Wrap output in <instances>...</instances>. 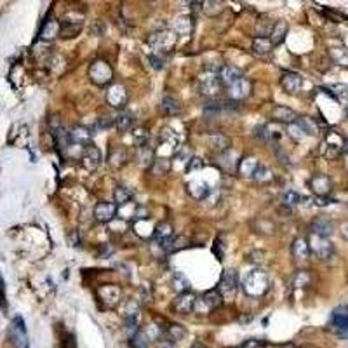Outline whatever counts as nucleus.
<instances>
[{
	"label": "nucleus",
	"mask_w": 348,
	"mask_h": 348,
	"mask_svg": "<svg viewBox=\"0 0 348 348\" xmlns=\"http://www.w3.org/2000/svg\"><path fill=\"white\" fill-rule=\"evenodd\" d=\"M268 289V277L261 270H254L244 280V292L249 296H260Z\"/></svg>",
	"instance_id": "nucleus-1"
},
{
	"label": "nucleus",
	"mask_w": 348,
	"mask_h": 348,
	"mask_svg": "<svg viewBox=\"0 0 348 348\" xmlns=\"http://www.w3.org/2000/svg\"><path fill=\"white\" fill-rule=\"evenodd\" d=\"M7 336H9V341L13 343L14 348H28V334H26V327L21 317H16L11 322Z\"/></svg>",
	"instance_id": "nucleus-2"
},
{
	"label": "nucleus",
	"mask_w": 348,
	"mask_h": 348,
	"mask_svg": "<svg viewBox=\"0 0 348 348\" xmlns=\"http://www.w3.org/2000/svg\"><path fill=\"white\" fill-rule=\"evenodd\" d=\"M331 326L338 338H348V307H338L332 312Z\"/></svg>",
	"instance_id": "nucleus-3"
},
{
	"label": "nucleus",
	"mask_w": 348,
	"mask_h": 348,
	"mask_svg": "<svg viewBox=\"0 0 348 348\" xmlns=\"http://www.w3.org/2000/svg\"><path fill=\"white\" fill-rule=\"evenodd\" d=\"M89 75H91V79L96 84H107V82L112 80V68L105 61H96L91 66V70H89Z\"/></svg>",
	"instance_id": "nucleus-4"
},
{
	"label": "nucleus",
	"mask_w": 348,
	"mask_h": 348,
	"mask_svg": "<svg viewBox=\"0 0 348 348\" xmlns=\"http://www.w3.org/2000/svg\"><path fill=\"white\" fill-rule=\"evenodd\" d=\"M308 247H310V251H314L320 260H329L332 256V245L327 238L312 235V242L308 244Z\"/></svg>",
	"instance_id": "nucleus-5"
},
{
	"label": "nucleus",
	"mask_w": 348,
	"mask_h": 348,
	"mask_svg": "<svg viewBox=\"0 0 348 348\" xmlns=\"http://www.w3.org/2000/svg\"><path fill=\"white\" fill-rule=\"evenodd\" d=\"M237 272L235 270H226L221 277V282H220V292L221 296L225 298H230V296L235 294V289H237Z\"/></svg>",
	"instance_id": "nucleus-6"
},
{
	"label": "nucleus",
	"mask_w": 348,
	"mask_h": 348,
	"mask_svg": "<svg viewBox=\"0 0 348 348\" xmlns=\"http://www.w3.org/2000/svg\"><path fill=\"white\" fill-rule=\"evenodd\" d=\"M216 77H218V80H220V84L232 85V84H235L237 80L242 79V72L233 65H223L221 68L218 70Z\"/></svg>",
	"instance_id": "nucleus-7"
},
{
	"label": "nucleus",
	"mask_w": 348,
	"mask_h": 348,
	"mask_svg": "<svg viewBox=\"0 0 348 348\" xmlns=\"http://www.w3.org/2000/svg\"><path fill=\"white\" fill-rule=\"evenodd\" d=\"M100 162H101V152L97 150L96 146H92V144L85 146L84 155H82V164H84L85 169L96 171L97 166H100Z\"/></svg>",
	"instance_id": "nucleus-8"
},
{
	"label": "nucleus",
	"mask_w": 348,
	"mask_h": 348,
	"mask_svg": "<svg viewBox=\"0 0 348 348\" xmlns=\"http://www.w3.org/2000/svg\"><path fill=\"white\" fill-rule=\"evenodd\" d=\"M195 303H197V300H195V296L191 294L190 291L181 292V294H179L174 301V310L178 312V314H183V315L190 314V312L195 308Z\"/></svg>",
	"instance_id": "nucleus-9"
},
{
	"label": "nucleus",
	"mask_w": 348,
	"mask_h": 348,
	"mask_svg": "<svg viewBox=\"0 0 348 348\" xmlns=\"http://www.w3.org/2000/svg\"><path fill=\"white\" fill-rule=\"evenodd\" d=\"M178 40V33L174 32H162V33H155L150 38V42L154 45H157L160 51H169V47H173Z\"/></svg>",
	"instance_id": "nucleus-10"
},
{
	"label": "nucleus",
	"mask_w": 348,
	"mask_h": 348,
	"mask_svg": "<svg viewBox=\"0 0 348 348\" xmlns=\"http://www.w3.org/2000/svg\"><path fill=\"white\" fill-rule=\"evenodd\" d=\"M117 213V206L112 204V202H100L94 207V218L101 223H108L115 218Z\"/></svg>",
	"instance_id": "nucleus-11"
},
{
	"label": "nucleus",
	"mask_w": 348,
	"mask_h": 348,
	"mask_svg": "<svg viewBox=\"0 0 348 348\" xmlns=\"http://www.w3.org/2000/svg\"><path fill=\"white\" fill-rule=\"evenodd\" d=\"M280 84H282L285 92H289V94H296V92H300L301 87H303V79H301L298 73L289 72V73H284L282 75Z\"/></svg>",
	"instance_id": "nucleus-12"
},
{
	"label": "nucleus",
	"mask_w": 348,
	"mask_h": 348,
	"mask_svg": "<svg viewBox=\"0 0 348 348\" xmlns=\"http://www.w3.org/2000/svg\"><path fill=\"white\" fill-rule=\"evenodd\" d=\"M249 94H251V82L244 79V77L240 80H237L235 84L230 85V97L232 100L240 101V100H245Z\"/></svg>",
	"instance_id": "nucleus-13"
},
{
	"label": "nucleus",
	"mask_w": 348,
	"mask_h": 348,
	"mask_svg": "<svg viewBox=\"0 0 348 348\" xmlns=\"http://www.w3.org/2000/svg\"><path fill=\"white\" fill-rule=\"evenodd\" d=\"M332 230H334V226H332V223L329 220H326V218H317V220L312 223V235L327 238L332 233Z\"/></svg>",
	"instance_id": "nucleus-14"
},
{
	"label": "nucleus",
	"mask_w": 348,
	"mask_h": 348,
	"mask_svg": "<svg viewBox=\"0 0 348 348\" xmlns=\"http://www.w3.org/2000/svg\"><path fill=\"white\" fill-rule=\"evenodd\" d=\"M310 186H312V190H314L315 193L319 195V197H326V195L331 191L332 183H331V179L327 178V176L319 174V176H315V178L310 181Z\"/></svg>",
	"instance_id": "nucleus-15"
},
{
	"label": "nucleus",
	"mask_w": 348,
	"mask_h": 348,
	"mask_svg": "<svg viewBox=\"0 0 348 348\" xmlns=\"http://www.w3.org/2000/svg\"><path fill=\"white\" fill-rule=\"evenodd\" d=\"M107 101L112 107H124L127 101V92L122 85H113L110 91L107 92Z\"/></svg>",
	"instance_id": "nucleus-16"
},
{
	"label": "nucleus",
	"mask_w": 348,
	"mask_h": 348,
	"mask_svg": "<svg viewBox=\"0 0 348 348\" xmlns=\"http://www.w3.org/2000/svg\"><path fill=\"white\" fill-rule=\"evenodd\" d=\"M272 119L277 120V122H282V124H292L296 122V112L291 110L287 107H275L272 112Z\"/></svg>",
	"instance_id": "nucleus-17"
},
{
	"label": "nucleus",
	"mask_w": 348,
	"mask_h": 348,
	"mask_svg": "<svg viewBox=\"0 0 348 348\" xmlns=\"http://www.w3.org/2000/svg\"><path fill=\"white\" fill-rule=\"evenodd\" d=\"M201 89H202V94H206L209 97H214L218 92H220L221 84H220V80H218L216 75H207L206 79H202Z\"/></svg>",
	"instance_id": "nucleus-18"
},
{
	"label": "nucleus",
	"mask_w": 348,
	"mask_h": 348,
	"mask_svg": "<svg viewBox=\"0 0 348 348\" xmlns=\"http://www.w3.org/2000/svg\"><path fill=\"white\" fill-rule=\"evenodd\" d=\"M173 225L171 223H167V221H164V223H160V225L155 226V230H154V237H155V240L160 242V244H166L167 240H171L173 238Z\"/></svg>",
	"instance_id": "nucleus-19"
},
{
	"label": "nucleus",
	"mask_w": 348,
	"mask_h": 348,
	"mask_svg": "<svg viewBox=\"0 0 348 348\" xmlns=\"http://www.w3.org/2000/svg\"><path fill=\"white\" fill-rule=\"evenodd\" d=\"M287 23L285 21H279L277 25H273L272 32H270V42H272V45H279L284 42L285 35H287Z\"/></svg>",
	"instance_id": "nucleus-20"
},
{
	"label": "nucleus",
	"mask_w": 348,
	"mask_h": 348,
	"mask_svg": "<svg viewBox=\"0 0 348 348\" xmlns=\"http://www.w3.org/2000/svg\"><path fill=\"white\" fill-rule=\"evenodd\" d=\"M292 256L300 261L308 260L310 256V247H308V242L305 238H296L294 244H292Z\"/></svg>",
	"instance_id": "nucleus-21"
},
{
	"label": "nucleus",
	"mask_w": 348,
	"mask_h": 348,
	"mask_svg": "<svg viewBox=\"0 0 348 348\" xmlns=\"http://www.w3.org/2000/svg\"><path fill=\"white\" fill-rule=\"evenodd\" d=\"M91 136L92 134L85 127H75L72 132H70V141L84 146V144H89V141H91Z\"/></svg>",
	"instance_id": "nucleus-22"
},
{
	"label": "nucleus",
	"mask_w": 348,
	"mask_h": 348,
	"mask_svg": "<svg viewBox=\"0 0 348 348\" xmlns=\"http://www.w3.org/2000/svg\"><path fill=\"white\" fill-rule=\"evenodd\" d=\"M207 144L216 152H225L230 148V139L223 134H214V136H209V138H207Z\"/></svg>",
	"instance_id": "nucleus-23"
},
{
	"label": "nucleus",
	"mask_w": 348,
	"mask_h": 348,
	"mask_svg": "<svg viewBox=\"0 0 348 348\" xmlns=\"http://www.w3.org/2000/svg\"><path fill=\"white\" fill-rule=\"evenodd\" d=\"M160 110H162V113H166V115H178L181 108H179L178 100H174L173 96H166L162 100V103H160Z\"/></svg>",
	"instance_id": "nucleus-24"
},
{
	"label": "nucleus",
	"mask_w": 348,
	"mask_h": 348,
	"mask_svg": "<svg viewBox=\"0 0 348 348\" xmlns=\"http://www.w3.org/2000/svg\"><path fill=\"white\" fill-rule=\"evenodd\" d=\"M272 42H270V38L267 37H256L253 40V51L256 54H260V56H265V54H268L270 51H272Z\"/></svg>",
	"instance_id": "nucleus-25"
},
{
	"label": "nucleus",
	"mask_w": 348,
	"mask_h": 348,
	"mask_svg": "<svg viewBox=\"0 0 348 348\" xmlns=\"http://www.w3.org/2000/svg\"><path fill=\"white\" fill-rule=\"evenodd\" d=\"M296 124L300 126L301 131L307 136H314L319 132V127H317L314 119H308V117H301V119H296Z\"/></svg>",
	"instance_id": "nucleus-26"
},
{
	"label": "nucleus",
	"mask_w": 348,
	"mask_h": 348,
	"mask_svg": "<svg viewBox=\"0 0 348 348\" xmlns=\"http://www.w3.org/2000/svg\"><path fill=\"white\" fill-rule=\"evenodd\" d=\"M132 122L134 120H132V115L129 112H120L115 119V126L120 132H127L132 127Z\"/></svg>",
	"instance_id": "nucleus-27"
},
{
	"label": "nucleus",
	"mask_w": 348,
	"mask_h": 348,
	"mask_svg": "<svg viewBox=\"0 0 348 348\" xmlns=\"http://www.w3.org/2000/svg\"><path fill=\"white\" fill-rule=\"evenodd\" d=\"M202 301H204V305L207 308H216V307H220V305L223 303V296H221V292L218 291V289H213V291L206 292Z\"/></svg>",
	"instance_id": "nucleus-28"
},
{
	"label": "nucleus",
	"mask_w": 348,
	"mask_h": 348,
	"mask_svg": "<svg viewBox=\"0 0 348 348\" xmlns=\"http://www.w3.org/2000/svg\"><path fill=\"white\" fill-rule=\"evenodd\" d=\"M58 33H60V25H58L54 19H49V21L44 23V28H42V32H40V37L44 38V40H49V38L56 37Z\"/></svg>",
	"instance_id": "nucleus-29"
},
{
	"label": "nucleus",
	"mask_w": 348,
	"mask_h": 348,
	"mask_svg": "<svg viewBox=\"0 0 348 348\" xmlns=\"http://www.w3.org/2000/svg\"><path fill=\"white\" fill-rule=\"evenodd\" d=\"M113 198H115V202L119 206H126L132 198V191L126 188V186H117L115 191H113Z\"/></svg>",
	"instance_id": "nucleus-30"
},
{
	"label": "nucleus",
	"mask_w": 348,
	"mask_h": 348,
	"mask_svg": "<svg viewBox=\"0 0 348 348\" xmlns=\"http://www.w3.org/2000/svg\"><path fill=\"white\" fill-rule=\"evenodd\" d=\"M185 334L186 331L181 326H178V324H171L166 329V338L171 339V341H179L181 338H185Z\"/></svg>",
	"instance_id": "nucleus-31"
},
{
	"label": "nucleus",
	"mask_w": 348,
	"mask_h": 348,
	"mask_svg": "<svg viewBox=\"0 0 348 348\" xmlns=\"http://www.w3.org/2000/svg\"><path fill=\"white\" fill-rule=\"evenodd\" d=\"M186 245V238L185 237H173L171 240H167L166 244H164V249H166V253H174V251H179V249H183Z\"/></svg>",
	"instance_id": "nucleus-32"
},
{
	"label": "nucleus",
	"mask_w": 348,
	"mask_h": 348,
	"mask_svg": "<svg viewBox=\"0 0 348 348\" xmlns=\"http://www.w3.org/2000/svg\"><path fill=\"white\" fill-rule=\"evenodd\" d=\"M258 166L260 164L256 162V159H244L240 162V166H238V169H240V173L242 174H247V176H253L254 174V171L258 169Z\"/></svg>",
	"instance_id": "nucleus-33"
},
{
	"label": "nucleus",
	"mask_w": 348,
	"mask_h": 348,
	"mask_svg": "<svg viewBox=\"0 0 348 348\" xmlns=\"http://www.w3.org/2000/svg\"><path fill=\"white\" fill-rule=\"evenodd\" d=\"M148 343H150V339H148V336L144 334V332L138 331L134 336H132L131 345H132V348H148Z\"/></svg>",
	"instance_id": "nucleus-34"
},
{
	"label": "nucleus",
	"mask_w": 348,
	"mask_h": 348,
	"mask_svg": "<svg viewBox=\"0 0 348 348\" xmlns=\"http://www.w3.org/2000/svg\"><path fill=\"white\" fill-rule=\"evenodd\" d=\"M138 310H139V307L134 300L127 301L126 308H124V319H136V317H138Z\"/></svg>",
	"instance_id": "nucleus-35"
},
{
	"label": "nucleus",
	"mask_w": 348,
	"mask_h": 348,
	"mask_svg": "<svg viewBox=\"0 0 348 348\" xmlns=\"http://www.w3.org/2000/svg\"><path fill=\"white\" fill-rule=\"evenodd\" d=\"M152 160H154V150L148 146L139 148V162H141V166H150Z\"/></svg>",
	"instance_id": "nucleus-36"
},
{
	"label": "nucleus",
	"mask_w": 348,
	"mask_h": 348,
	"mask_svg": "<svg viewBox=\"0 0 348 348\" xmlns=\"http://www.w3.org/2000/svg\"><path fill=\"white\" fill-rule=\"evenodd\" d=\"M308 284H310V273L308 272L296 273L294 280H292V285H294V287H307Z\"/></svg>",
	"instance_id": "nucleus-37"
},
{
	"label": "nucleus",
	"mask_w": 348,
	"mask_h": 348,
	"mask_svg": "<svg viewBox=\"0 0 348 348\" xmlns=\"http://www.w3.org/2000/svg\"><path fill=\"white\" fill-rule=\"evenodd\" d=\"M169 169H171V162L167 159H162V160H155V164H154V171H155V174H167L169 173Z\"/></svg>",
	"instance_id": "nucleus-38"
},
{
	"label": "nucleus",
	"mask_w": 348,
	"mask_h": 348,
	"mask_svg": "<svg viewBox=\"0 0 348 348\" xmlns=\"http://www.w3.org/2000/svg\"><path fill=\"white\" fill-rule=\"evenodd\" d=\"M282 201H284V204H287V206H296V204H301L303 197H301L300 193H296V191H287V193H284Z\"/></svg>",
	"instance_id": "nucleus-39"
},
{
	"label": "nucleus",
	"mask_w": 348,
	"mask_h": 348,
	"mask_svg": "<svg viewBox=\"0 0 348 348\" xmlns=\"http://www.w3.org/2000/svg\"><path fill=\"white\" fill-rule=\"evenodd\" d=\"M160 138H162L164 141L171 143L173 146L178 144V136H176V132L173 129H162V131H160Z\"/></svg>",
	"instance_id": "nucleus-40"
},
{
	"label": "nucleus",
	"mask_w": 348,
	"mask_h": 348,
	"mask_svg": "<svg viewBox=\"0 0 348 348\" xmlns=\"http://www.w3.org/2000/svg\"><path fill=\"white\" fill-rule=\"evenodd\" d=\"M253 178L258 179V181H270V179H272V174H270V171L267 169V167L258 166V169L254 171Z\"/></svg>",
	"instance_id": "nucleus-41"
},
{
	"label": "nucleus",
	"mask_w": 348,
	"mask_h": 348,
	"mask_svg": "<svg viewBox=\"0 0 348 348\" xmlns=\"http://www.w3.org/2000/svg\"><path fill=\"white\" fill-rule=\"evenodd\" d=\"M223 110V105L221 103H207L204 107V113L207 117H216L220 115Z\"/></svg>",
	"instance_id": "nucleus-42"
},
{
	"label": "nucleus",
	"mask_w": 348,
	"mask_h": 348,
	"mask_svg": "<svg viewBox=\"0 0 348 348\" xmlns=\"http://www.w3.org/2000/svg\"><path fill=\"white\" fill-rule=\"evenodd\" d=\"M289 136H291V138H294L296 141H300V139L307 138V134H305V132L301 131L300 126H298V124H296V122L289 124Z\"/></svg>",
	"instance_id": "nucleus-43"
},
{
	"label": "nucleus",
	"mask_w": 348,
	"mask_h": 348,
	"mask_svg": "<svg viewBox=\"0 0 348 348\" xmlns=\"http://www.w3.org/2000/svg\"><path fill=\"white\" fill-rule=\"evenodd\" d=\"M150 63L155 70H162L166 66V60L162 56H157V54H152L150 56Z\"/></svg>",
	"instance_id": "nucleus-44"
},
{
	"label": "nucleus",
	"mask_w": 348,
	"mask_h": 348,
	"mask_svg": "<svg viewBox=\"0 0 348 348\" xmlns=\"http://www.w3.org/2000/svg\"><path fill=\"white\" fill-rule=\"evenodd\" d=\"M113 124H115V119H112V117H101V119L97 120V126L101 129H108V127H112Z\"/></svg>",
	"instance_id": "nucleus-45"
},
{
	"label": "nucleus",
	"mask_w": 348,
	"mask_h": 348,
	"mask_svg": "<svg viewBox=\"0 0 348 348\" xmlns=\"http://www.w3.org/2000/svg\"><path fill=\"white\" fill-rule=\"evenodd\" d=\"M134 138H136V143H138L139 146H144V141H146L148 134L143 131V129H138V131L134 132Z\"/></svg>",
	"instance_id": "nucleus-46"
},
{
	"label": "nucleus",
	"mask_w": 348,
	"mask_h": 348,
	"mask_svg": "<svg viewBox=\"0 0 348 348\" xmlns=\"http://www.w3.org/2000/svg\"><path fill=\"white\" fill-rule=\"evenodd\" d=\"M174 289H178L179 292H186V282H185V279L183 277H176L174 279Z\"/></svg>",
	"instance_id": "nucleus-47"
},
{
	"label": "nucleus",
	"mask_w": 348,
	"mask_h": 348,
	"mask_svg": "<svg viewBox=\"0 0 348 348\" xmlns=\"http://www.w3.org/2000/svg\"><path fill=\"white\" fill-rule=\"evenodd\" d=\"M202 166H204V162H202L198 157H193L188 162V166H186V167H188V171H195V169H201Z\"/></svg>",
	"instance_id": "nucleus-48"
},
{
	"label": "nucleus",
	"mask_w": 348,
	"mask_h": 348,
	"mask_svg": "<svg viewBox=\"0 0 348 348\" xmlns=\"http://www.w3.org/2000/svg\"><path fill=\"white\" fill-rule=\"evenodd\" d=\"M159 348H176V345H174V341L164 338V339H160V341H159Z\"/></svg>",
	"instance_id": "nucleus-49"
},
{
	"label": "nucleus",
	"mask_w": 348,
	"mask_h": 348,
	"mask_svg": "<svg viewBox=\"0 0 348 348\" xmlns=\"http://www.w3.org/2000/svg\"><path fill=\"white\" fill-rule=\"evenodd\" d=\"M263 346V343L261 341H256V339H251V341H247L244 345V348H261Z\"/></svg>",
	"instance_id": "nucleus-50"
},
{
	"label": "nucleus",
	"mask_w": 348,
	"mask_h": 348,
	"mask_svg": "<svg viewBox=\"0 0 348 348\" xmlns=\"http://www.w3.org/2000/svg\"><path fill=\"white\" fill-rule=\"evenodd\" d=\"M214 253L218 254V258L223 260V245H221V240H216V245H214Z\"/></svg>",
	"instance_id": "nucleus-51"
},
{
	"label": "nucleus",
	"mask_w": 348,
	"mask_h": 348,
	"mask_svg": "<svg viewBox=\"0 0 348 348\" xmlns=\"http://www.w3.org/2000/svg\"><path fill=\"white\" fill-rule=\"evenodd\" d=\"M77 235H79V232H77V230L70 233V242H72V245H79L80 244V240H77V238H75Z\"/></svg>",
	"instance_id": "nucleus-52"
},
{
	"label": "nucleus",
	"mask_w": 348,
	"mask_h": 348,
	"mask_svg": "<svg viewBox=\"0 0 348 348\" xmlns=\"http://www.w3.org/2000/svg\"><path fill=\"white\" fill-rule=\"evenodd\" d=\"M343 235L348 238V225H345V228H343Z\"/></svg>",
	"instance_id": "nucleus-53"
},
{
	"label": "nucleus",
	"mask_w": 348,
	"mask_h": 348,
	"mask_svg": "<svg viewBox=\"0 0 348 348\" xmlns=\"http://www.w3.org/2000/svg\"><path fill=\"white\" fill-rule=\"evenodd\" d=\"M0 294H4V282H2V279H0Z\"/></svg>",
	"instance_id": "nucleus-54"
},
{
	"label": "nucleus",
	"mask_w": 348,
	"mask_h": 348,
	"mask_svg": "<svg viewBox=\"0 0 348 348\" xmlns=\"http://www.w3.org/2000/svg\"><path fill=\"white\" fill-rule=\"evenodd\" d=\"M346 91H348V85H346Z\"/></svg>",
	"instance_id": "nucleus-55"
}]
</instances>
